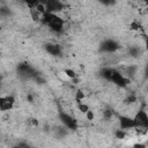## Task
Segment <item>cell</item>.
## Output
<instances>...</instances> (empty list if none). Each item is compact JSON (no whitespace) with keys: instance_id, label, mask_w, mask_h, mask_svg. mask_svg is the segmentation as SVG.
I'll list each match as a JSON object with an SVG mask.
<instances>
[{"instance_id":"cell-1","label":"cell","mask_w":148,"mask_h":148,"mask_svg":"<svg viewBox=\"0 0 148 148\" xmlns=\"http://www.w3.org/2000/svg\"><path fill=\"white\" fill-rule=\"evenodd\" d=\"M101 75L106 81H110L120 88H125L130 83V79L126 77L121 72H119L118 69H116L113 67H104L101 71Z\"/></svg>"},{"instance_id":"cell-12","label":"cell","mask_w":148,"mask_h":148,"mask_svg":"<svg viewBox=\"0 0 148 148\" xmlns=\"http://www.w3.org/2000/svg\"><path fill=\"white\" fill-rule=\"evenodd\" d=\"M24 1V3L30 8V9H32V8H36L38 5H39V2H38V0H23Z\"/></svg>"},{"instance_id":"cell-19","label":"cell","mask_w":148,"mask_h":148,"mask_svg":"<svg viewBox=\"0 0 148 148\" xmlns=\"http://www.w3.org/2000/svg\"><path fill=\"white\" fill-rule=\"evenodd\" d=\"M136 101V97L135 96H130V97H127L126 99H125V103H127V104H131V103H133V102H135Z\"/></svg>"},{"instance_id":"cell-15","label":"cell","mask_w":148,"mask_h":148,"mask_svg":"<svg viewBox=\"0 0 148 148\" xmlns=\"http://www.w3.org/2000/svg\"><path fill=\"white\" fill-rule=\"evenodd\" d=\"M83 98H84V94L82 92V90H77V91L75 92V101H76V103L82 102Z\"/></svg>"},{"instance_id":"cell-14","label":"cell","mask_w":148,"mask_h":148,"mask_svg":"<svg viewBox=\"0 0 148 148\" xmlns=\"http://www.w3.org/2000/svg\"><path fill=\"white\" fill-rule=\"evenodd\" d=\"M77 109H79L81 112H83V113H87V112L89 111V106H88L87 104H83V102H79V103H77Z\"/></svg>"},{"instance_id":"cell-16","label":"cell","mask_w":148,"mask_h":148,"mask_svg":"<svg viewBox=\"0 0 148 148\" xmlns=\"http://www.w3.org/2000/svg\"><path fill=\"white\" fill-rule=\"evenodd\" d=\"M125 135H126L125 130L121 128V130H117V131H116V136H117V139H124Z\"/></svg>"},{"instance_id":"cell-22","label":"cell","mask_w":148,"mask_h":148,"mask_svg":"<svg viewBox=\"0 0 148 148\" xmlns=\"http://www.w3.org/2000/svg\"><path fill=\"white\" fill-rule=\"evenodd\" d=\"M143 39H145V46L148 50V36L147 35H143Z\"/></svg>"},{"instance_id":"cell-4","label":"cell","mask_w":148,"mask_h":148,"mask_svg":"<svg viewBox=\"0 0 148 148\" xmlns=\"http://www.w3.org/2000/svg\"><path fill=\"white\" fill-rule=\"evenodd\" d=\"M17 73L24 80L37 79V76H38V74L36 73V71L30 65H28V64H20L17 66Z\"/></svg>"},{"instance_id":"cell-9","label":"cell","mask_w":148,"mask_h":148,"mask_svg":"<svg viewBox=\"0 0 148 148\" xmlns=\"http://www.w3.org/2000/svg\"><path fill=\"white\" fill-rule=\"evenodd\" d=\"M118 121H119V126L123 130H130V128H134V119L133 117H128V116H119L118 117Z\"/></svg>"},{"instance_id":"cell-20","label":"cell","mask_w":148,"mask_h":148,"mask_svg":"<svg viewBox=\"0 0 148 148\" xmlns=\"http://www.w3.org/2000/svg\"><path fill=\"white\" fill-rule=\"evenodd\" d=\"M86 114H87V118H88L89 120H92V119H94V113H92V111H90V110H89Z\"/></svg>"},{"instance_id":"cell-17","label":"cell","mask_w":148,"mask_h":148,"mask_svg":"<svg viewBox=\"0 0 148 148\" xmlns=\"http://www.w3.org/2000/svg\"><path fill=\"white\" fill-rule=\"evenodd\" d=\"M117 0H98V2H101L104 6H113L116 3Z\"/></svg>"},{"instance_id":"cell-8","label":"cell","mask_w":148,"mask_h":148,"mask_svg":"<svg viewBox=\"0 0 148 148\" xmlns=\"http://www.w3.org/2000/svg\"><path fill=\"white\" fill-rule=\"evenodd\" d=\"M15 103V98L12 95H7V96H2L0 98V110L1 111H8L14 106Z\"/></svg>"},{"instance_id":"cell-7","label":"cell","mask_w":148,"mask_h":148,"mask_svg":"<svg viewBox=\"0 0 148 148\" xmlns=\"http://www.w3.org/2000/svg\"><path fill=\"white\" fill-rule=\"evenodd\" d=\"M65 8V5L61 0H46L45 9L47 13H60Z\"/></svg>"},{"instance_id":"cell-21","label":"cell","mask_w":148,"mask_h":148,"mask_svg":"<svg viewBox=\"0 0 148 148\" xmlns=\"http://www.w3.org/2000/svg\"><path fill=\"white\" fill-rule=\"evenodd\" d=\"M104 116H105V118H111L112 117V112L106 110V111H104Z\"/></svg>"},{"instance_id":"cell-11","label":"cell","mask_w":148,"mask_h":148,"mask_svg":"<svg viewBox=\"0 0 148 148\" xmlns=\"http://www.w3.org/2000/svg\"><path fill=\"white\" fill-rule=\"evenodd\" d=\"M131 29H133V30H135V31L143 32V28H142V25H141L139 22H136V21H133V22L131 23Z\"/></svg>"},{"instance_id":"cell-24","label":"cell","mask_w":148,"mask_h":148,"mask_svg":"<svg viewBox=\"0 0 148 148\" xmlns=\"http://www.w3.org/2000/svg\"><path fill=\"white\" fill-rule=\"evenodd\" d=\"M139 1H141V2H143L145 5H147V6H148V0H139Z\"/></svg>"},{"instance_id":"cell-6","label":"cell","mask_w":148,"mask_h":148,"mask_svg":"<svg viewBox=\"0 0 148 148\" xmlns=\"http://www.w3.org/2000/svg\"><path fill=\"white\" fill-rule=\"evenodd\" d=\"M119 47H120L119 44H118L114 39L108 38V39H105V40H103V42L101 43L99 51H101V52H104V53H113V52H116Z\"/></svg>"},{"instance_id":"cell-13","label":"cell","mask_w":148,"mask_h":148,"mask_svg":"<svg viewBox=\"0 0 148 148\" xmlns=\"http://www.w3.org/2000/svg\"><path fill=\"white\" fill-rule=\"evenodd\" d=\"M128 53H130L133 58H136V57H139V54H140V50H139L138 47L132 46V47H130V49H128Z\"/></svg>"},{"instance_id":"cell-23","label":"cell","mask_w":148,"mask_h":148,"mask_svg":"<svg viewBox=\"0 0 148 148\" xmlns=\"http://www.w3.org/2000/svg\"><path fill=\"white\" fill-rule=\"evenodd\" d=\"M145 76H146V79H148V62H147L146 68H145Z\"/></svg>"},{"instance_id":"cell-18","label":"cell","mask_w":148,"mask_h":148,"mask_svg":"<svg viewBox=\"0 0 148 148\" xmlns=\"http://www.w3.org/2000/svg\"><path fill=\"white\" fill-rule=\"evenodd\" d=\"M65 73H66L71 79H75V76H76L75 72H74V71H72V69H65Z\"/></svg>"},{"instance_id":"cell-10","label":"cell","mask_w":148,"mask_h":148,"mask_svg":"<svg viewBox=\"0 0 148 148\" xmlns=\"http://www.w3.org/2000/svg\"><path fill=\"white\" fill-rule=\"evenodd\" d=\"M45 51L53 57H59L61 54V46L56 43H47L45 45Z\"/></svg>"},{"instance_id":"cell-5","label":"cell","mask_w":148,"mask_h":148,"mask_svg":"<svg viewBox=\"0 0 148 148\" xmlns=\"http://www.w3.org/2000/svg\"><path fill=\"white\" fill-rule=\"evenodd\" d=\"M58 117H59V120L61 121V124H62L66 128L72 130V131L77 130V121H76V119H75L73 116L68 114L67 112L61 111V112H59Z\"/></svg>"},{"instance_id":"cell-3","label":"cell","mask_w":148,"mask_h":148,"mask_svg":"<svg viewBox=\"0 0 148 148\" xmlns=\"http://www.w3.org/2000/svg\"><path fill=\"white\" fill-rule=\"evenodd\" d=\"M134 119V125L136 130H143V131H147L148 130V114L147 112L143 110V109H140L135 116L133 117Z\"/></svg>"},{"instance_id":"cell-2","label":"cell","mask_w":148,"mask_h":148,"mask_svg":"<svg viewBox=\"0 0 148 148\" xmlns=\"http://www.w3.org/2000/svg\"><path fill=\"white\" fill-rule=\"evenodd\" d=\"M44 25H46L50 30L54 32H61L64 30V20L56 13H45L42 16V20Z\"/></svg>"}]
</instances>
